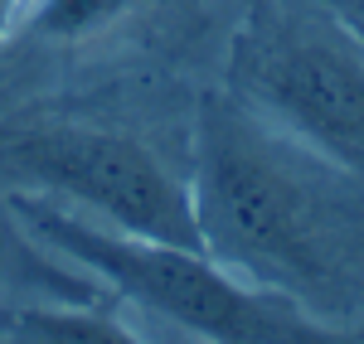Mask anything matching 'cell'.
Returning <instances> with one entry per match:
<instances>
[{
  "label": "cell",
  "instance_id": "3",
  "mask_svg": "<svg viewBox=\"0 0 364 344\" xmlns=\"http://www.w3.org/2000/svg\"><path fill=\"white\" fill-rule=\"evenodd\" d=\"M10 209L20 213V223L44 248H54V257H68L87 277H97L132 316L166 325L170 340H214V344L350 340V335L331 330L326 320L306 316L296 301L243 282L238 272H228L204 248L107 228L87 213H73L68 204L44 199V194H10Z\"/></svg>",
  "mask_w": 364,
  "mask_h": 344
},
{
  "label": "cell",
  "instance_id": "5",
  "mask_svg": "<svg viewBox=\"0 0 364 344\" xmlns=\"http://www.w3.org/2000/svg\"><path fill=\"white\" fill-rule=\"evenodd\" d=\"M214 29V0H29L0 54V97L185 78Z\"/></svg>",
  "mask_w": 364,
  "mask_h": 344
},
{
  "label": "cell",
  "instance_id": "1",
  "mask_svg": "<svg viewBox=\"0 0 364 344\" xmlns=\"http://www.w3.org/2000/svg\"><path fill=\"white\" fill-rule=\"evenodd\" d=\"M195 213L209 257L360 340L364 174L267 126L224 87H199Z\"/></svg>",
  "mask_w": 364,
  "mask_h": 344
},
{
  "label": "cell",
  "instance_id": "6",
  "mask_svg": "<svg viewBox=\"0 0 364 344\" xmlns=\"http://www.w3.org/2000/svg\"><path fill=\"white\" fill-rule=\"evenodd\" d=\"M102 282L63 257L54 262V248H44L10 209V194L0 189V316L29 306V301H92L102 296Z\"/></svg>",
  "mask_w": 364,
  "mask_h": 344
},
{
  "label": "cell",
  "instance_id": "7",
  "mask_svg": "<svg viewBox=\"0 0 364 344\" xmlns=\"http://www.w3.org/2000/svg\"><path fill=\"white\" fill-rule=\"evenodd\" d=\"M0 340L20 344H141L156 340L112 291L92 301H29L0 316Z\"/></svg>",
  "mask_w": 364,
  "mask_h": 344
},
{
  "label": "cell",
  "instance_id": "8",
  "mask_svg": "<svg viewBox=\"0 0 364 344\" xmlns=\"http://www.w3.org/2000/svg\"><path fill=\"white\" fill-rule=\"evenodd\" d=\"M321 5H326L331 15H340V20L364 39V0H321Z\"/></svg>",
  "mask_w": 364,
  "mask_h": 344
},
{
  "label": "cell",
  "instance_id": "4",
  "mask_svg": "<svg viewBox=\"0 0 364 344\" xmlns=\"http://www.w3.org/2000/svg\"><path fill=\"white\" fill-rule=\"evenodd\" d=\"M224 92L340 170L364 174V39L321 0H248Z\"/></svg>",
  "mask_w": 364,
  "mask_h": 344
},
{
  "label": "cell",
  "instance_id": "9",
  "mask_svg": "<svg viewBox=\"0 0 364 344\" xmlns=\"http://www.w3.org/2000/svg\"><path fill=\"white\" fill-rule=\"evenodd\" d=\"M29 0H0V54H5V44H10V34L20 25V15H25Z\"/></svg>",
  "mask_w": 364,
  "mask_h": 344
},
{
  "label": "cell",
  "instance_id": "2",
  "mask_svg": "<svg viewBox=\"0 0 364 344\" xmlns=\"http://www.w3.org/2000/svg\"><path fill=\"white\" fill-rule=\"evenodd\" d=\"M0 189L44 194L107 228L204 248L195 213V92L127 78L0 97Z\"/></svg>",
  "mask_w": 364,
  "mask_h": 344
}]
</instances>
